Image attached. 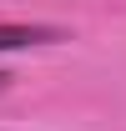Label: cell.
<instances>
[{"instance_id":"obj_1","label":"cell","mask_w":126,"mask_h":131,"mask_svg":"<svg viewBox=\"0 0 126 131\" xmlns=\"http://www.w3.org/2000/svg\"><path fill=\"white\" fill-rule=\"evenodd\" d=\"M66 40L61 25H0V50H20V46H56Z\"/></svg>"},{"instance_id":"obj_2","label":"cell","mask_w":126,"mask_h":131,"mask_svg":"<svg viewBox=\"0 0 126 131\" xmlns=\"http://www.w3.org/2000/svg\"><path fill=\"white\" fill-rule=\"evenodd\" d=\"M5 86H10V76H0V91H5Z\"/></svg>"}]
</instances>
